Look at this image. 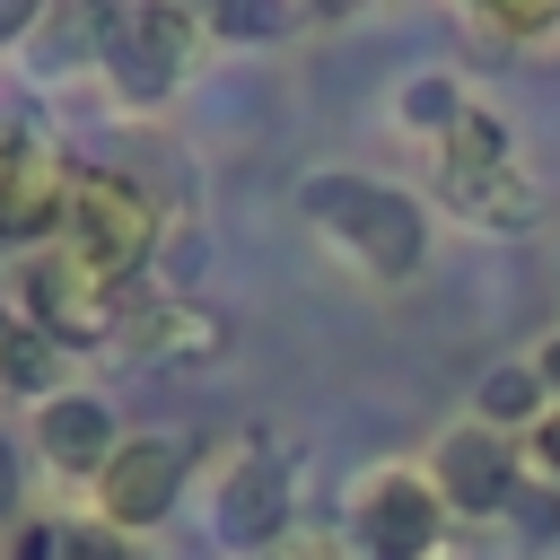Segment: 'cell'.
I'll return each instance as SVG.
<instances>
[{
	"label": "cell",
	"instance_id": "6da1fadb",
	"mask_svg": "<svg viewBox=\"0 0 560 560\" xmlns=\"http://www.w3.org/2000/svg\"><path fill=\"white\" fill-rule=\"evenodd\" d=\"M298 210H306V228H324L368 280H411L420 254H429L420 201L394 192V184H376V175H341V166H324V175L298 184Z\"/></svg>",
	"mask_w": 560,
	"mask_h": 560
},
{
	"label": "cell",
	"instance_id": "7a4b0ae2",
	"mask_svg": "<svg viewBox=\"0 0 560 560\" xmlns=\"http://www.w3.org/2000/svg\"><path fill=\"white\" fill-rule=\"evenodd\" d=\"M61 254L88 262L105 289L131 280L158 254V201L122 175V166H79L70 175V210H61Z\"/></svg>",
	"mask_w": 560,
	"mask_h": 560
},
{
	"label": "cell",
	"instance_id": "3957f363",
	"mask_svg": "<svg viewBox=\"0 0 560 560\" xmlns=\"http://www.w3.org/2000/svg\"><path fill=\"white\" fill-rule=\"evenodd\" d=\"M192 9H175V0H114V9H96V52H105V70H114V88L131 96V105H158L175 79H184V61H192Z\"/></svg>",
	"mask_w": 560,
	"mask_h": 560
},
{
	"label": "cell",
	"instance_id": "277c9868",
	"mask_svg": "<svg viewBox=\"0 0 560 560\" xmlns=\"http://www.w3.org/2000/svg\"><path fill=\"white\" fill-rule=\"evenodd\" d=\"M438 534H446V499H438L429 472L385 464V472H368L350 490V542H359V560H429Z\"/></svg>",
	"mask_w": 560,
	"mask_h": 560
},
{
	"label": "cell",
	"instance_id": "5b68a950",
	"mask_svg": "<svg viewBox=\"0 0 560 560\" xmlns=\"http://www.w3.org/2000/svg\"><path fill=\"white\" fill-rule=\"evenodd\" d=\"M70 158L9 105L0 114V236L9 245H35V236H61V210H70Z\"/></svg>",
	"mask_w": 560,
	"mask_h": 560
},
{
	"label": "cell",
	"instance_id": "8992f818",
	"mask_svg": "<svg viewBox=\"0 0 560 560\" xmlns=\"http://www.w3.org/2000/svg\"><path fill=\"white\" fill-rule=\"evenodd\" d=\"M429 481H438V499L455 516H508L516 508V438L464 420V429H446L429 446Z\"/></svg>",
	"mask_w": 560,
	"mask_h": 560
},
{
	"label": "cell",
	"instance_id": "52a82bcc",
	"mask_svg": "<svg viewBox=\"0 0 560 560\" xmlns=\"http://www.w3.org/2000/svg\"><path fill=\"white\" fill-rule=\"evenodd\" d=\"M184 464H192V455H184L175 438H122V446L105 455V472H96V516H105L114 534H140V525L175 516Z\"/></svg>",
	"mask_w": 560,
	"mask_h": 560
},
{
	"label": "cell",
	"instance_id": "ba28073f",
	"mask_svg": "<svg viewBox=\"0 0 560 560\" xmlns=\"http://www.w3.org/2000/svg\"><path fill=\"white\" fill-rule=\"evenodd\" d=\"M26 280H35V289H26V306H35L26 324H35V332H52L61 350H79V341H105V332H122V315H114V289H105V280H96L88 262H70L61 245H52V254H44V262H35Z\"/></svg>",
	"mask_w": 560,
	"mask_h": 560
},
{
	"label": "cell",
	"instance_id": "9c48e42d",
	"mask_svg": "<svg viewBox=\"0 0 560 560\" xmlns=\"http://www.w3.org/2000/svg\"><path fill=\"white\" fill-rule=\"evenodd\" d=\"M122 341H131L140 359H184V368H210V359H228L236 324H228L219 306H201V298H149V306H131V315H122Z\"/></svg>",
	"mask_w": 560,
	"mask_h": 560
},
{
	"label": "cell",
	"instance_id": "30bf717a",
	"mask_svg": "<svg viewBox=\"0 0 560 560\" xmlns=\"http://www.w3.org/2000/svg\"><path fill=\"white\" fill-rule=\"evenodd\" d=\"M35 446H44V464L52 472H105V455L122 446V429H114V411L96 402V394H52V402H35Z\"/></svg>",
	"mask_w": 560,
	"mask_h": 560
},
{
	"label": "cell",
	"instance_id": "8fae6325",
	"mask_svg": "<svg viewBox=\"0 0 560 560\" xmlns=\"http://www.w3.org/2000/svg\"><path fill=\"white\" fill-rule=\"evenodd\" d=\"M280 534H289V481H280V464H271V455L228 464V481H219V542L262 551V542H280Z\"/></svg>",
	"mask_w": 560,
	"mask_h": 560
},
{
	"label": "cell",
	"instance_id": "7c38bea8",
	"mask_svg": "<svg viewBox=\"0 0 560 560\" xmlns=\"http://www.w3.org/2000/svg\"><path fill=\"white\" fill-rule=\"evenodd\" d=\"M438 192L464 219H481V228H534V184L516 175V158L508 166H481V175H438Z\"/></svg>",
	"mask_w": 560,
	"mask_h": 560
},
{
	"label": "cell",
	"instance_id": "4fadbf2b",
	"mask_svg": "<svg viewBox=\"0 0 560 560\" xmlns=\"http://www.w3.org/2000/svg\"><path fill=\"white\" fill-rule=\"evenodd\" d=\"M542 411H551V385L534 376V359H508V368H490V376H481V394H472V420H481V429H499V438L534 429Z\"/></svg>",
	"mask_w": 560,
	"mask_h": 560
},
{
	"label": "cell",
	"instance_id": "5bb4252c",
	"mask_svg": "<svg viewBox=\"0 0 560 560\" xmlns=\"http://www.w3.org/2000/svg\"><path fill=\"white\" fill-rule=\"evenodd\" d=\"M61 341L52 332H35V324H18L9 341H0V394H18V402H52L61 385Z\"/></svg>",
	"mask_w": 560,
	"mask_h": 560
},
{
	"label": "cell",
	"instance_id": "9a60e30c",
	"mask_svg": "<svg viewBox=\"0 0 560 560\" xmlns=\"http://www.w3.org/2000/svg\"><path fill=\"white\" fill-rule=\"evenodd\" d=\"M394 122H402L411 140H429V149H438V140L464 122V88H455V70H420V79L394 96Z\"/></svg>",
	"mask_w": 560,
	"mask_h": 560
},
{
	"label": "cell",
	"instance_id": "2e32d148",
	"mask_svg": "<svg viewBox=\"0 0 560 560\" xmlns=\"http://www.w3.org/2000/svg\"><path fill=\"white\" fill-rule=\"evenodd\" d=\"M481 166H508V122L490 105H464V122L438 140V175H481Z\"/></svg>",
	"mask_w": 560,
	"mask_h": 560
},
{
	"label": "cell",
	"instance_id": "e0dca14e",
	"mask_svg": "<svg viewBox=\"0 0 560 560\" xmlns=\"http://www.w3.org/2000/svg\"><path fill=\"white\" fill-rule=\"evenodd\" d=\"M280 26H289L280 0H228V9H210V35H228V44H262V35H280Z\"/></svg>",
	"mask_w": 560,
	"mask_h": 560
},
{
	"label": "cell",
	"instance_id": "ac0fdd59",
	"mask_svg": "<svg viewBox=\"0 0 560 560\" xmlns=\"http://www.w3.org/2000/svg\"><path fill=\"white\" fill-rule=\"evenodd\" d=\"M481 26L508 35V44H560V9H551V0H542V9H481Z\"/></svg>",
	"mask_w": 560,
	"mask_h": 560
},
{
	"label": "cell",
	"instance_id": "d6986e66",
	"mask_svg": "<svg viewBox=\"0 0 560 560\" xmlns=\"http://www.w3.org/2000/svg\"><path fill=\"white\" fill-rule=\"evenodd\" d=\"M61 560H140V551H131V534H114L96 516V525H61Z\"/></svg>",
	"mask_w": 560,
	"mask_h": 560
},
{
	"label": "cell",
	"instance_id": "ffe728a7",
	"mask_svg": "<svg viewBox=\"0 0 560 560\" xmlns=\"http://www.w3.org/2000/svg\"><path fill=\"white\" fill-rule=\"evenodd\" d=\"M525 472H534L542 490H560V402H551V411L525 429Z\"/></svg>",
	"mask_w": 560,
	"mask_h": 560
},
{
	"label": "cell",
	"instance_id": "44dd1931",
	"mask_svg": "<svg viewBox=\"0 0 560 560\" xmlns=\"http://www.w3.org/2000/svg\"><path fill=\"white\" fill-rule=\"evenodd\" d=\"M534 376H542V385H551V402H560V332L542 341V359H534Z\"/></svg>",
	"mask_w": 560,
	"mask_h": 560
},
{
	"label": "cell",
	"instance_id": "7402d4cb",
	"mask_svg": "<svg viewBox=\"0 0 560 560\" xmlns=\"http://www.w3.org/2000/svg\"><path fill=\"white\" fill-rule=\"evenodd\" d=\"M18 508V455H9V438H0V516Z\"/></svg>",
	"mask_w": 560,
	"mask_h": 560
},
{
	"label": "cell",
	"instance_id": "603a6c76",
	"mask_svg": "<svg viewBox=\"0 0 560 560\" xmlns=\"http://www.w3.org/2000/svg\"><path fill=\"white\" fill-rule=\"evenodd\" d=\"M26 26H35V9L26 0H0V35H26Z\"/></svg>",
	"mask_w": 560,
	"mask_h": 560
},
{
	"label": "cell",
	"instance_id": "cb8c5ba5",
	"mask_svg": "<svg viewBox=\"0 0 560 560\" xmlns=\"http://www.w3.org/2000/svg\"><path fill=\"white\" fill-rule=\"evenodd\" d=\"M9 332H18V324H9V298H0V341H9Z\"/></svg>",
	"mask_w": 560,
	"mask_h": 560
}]
</instances>
